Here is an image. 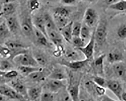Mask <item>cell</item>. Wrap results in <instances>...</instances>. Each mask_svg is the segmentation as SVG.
Listing matches in <instances>:
<instances>
[{"label":"cell","instance_id":"7","mask_svg":"<svg viewBox=\"0 0 126 101\" xmlns=\"http://www.w3.org/2000/svg\"><path fill=\"white\" fill-rule=\"evenodd\" d=\"M107 88L113 93L117 99L122 101V87L119 81L115 80L107 81Z\"/></svg>","mask_w":126,"mask_h":101},{"label":"cell","instance_id":"32","mask_svg":"<svg viewBox=\"0 0 126 101\" xmlns=\"http://www.w3.org/2000/svg\"><path fill=\"white\" fill-rule=\"evenodd\" d=\"M10 31L7 25L6 21H3L0 22V40H2L8 37L10 35Z\"/></svg>","mask_w":126,"mask_h":101},{"label":"cell","instance_id":"38","mask_svg":"<svg viewBox=\"0 0 126 101\" xmlns=\"http://www.w3.org/2000/svg\"><path fill=\"white\" fill-rule=\"evenodd\" d=\"M93 81L97 85L105 88L107 87V81L106 80L103 76H95L94 78Z\"/></svg>","mask_w":126,"mask_h":101},{"label":"cell","instance_id":"2","mask_svg":"<svg viewBox=\"0 0 126 101\" xmlns=\"http://www.w3.org/2000/svg\"><path fill=\"white\" fill-rule=\"evenodd\" d=\"M13 61L20 66L38 67V64L33 56L28 54L27 52L19 54L15 56L13 58Z\"/></svg>","mask_w":126,"mask_h":101},{"label":"cell","instance_id":"10","mask_svg":"<svg viewBox=\"0 0 126 101\" xmlns=\"http://www.w3.org/2000/svg\"><path fill=\"white\" fill-rule=\"evenodd\" d=\"M5 44L11 50V52L15 54L13 57L19 54L27 52L26 48L25 46L17 41H9L5 43Z\"/></svg>","mask_w":126,"mask_h":101},{"label":"cell","instance_id":"40","mask_svg":"<svg viewBox=\"0 0 126 101\" xmlns=\"http://www.w3.org/2000/svg\"><path fill=\"white\" fill-rule=\"evenodd\" d=\"M40 6L39 0H29V8L31 12H33L37 10Z\"/></svg>","mask_w":126,"mask_h":101},{"label":"cell","instance_id":"47","mask_svg":"<svg viewBox=\"0 0 126 101\" xmlns=\"http://www.w3.org/2000/svg\"><path fill=\"white\" fill-rule=\"evenodd\" d=\"M122 101H126V92H123L122 95Z\"/></svg>","mask_w":126,"mask_h":101},{"label":"cell","instance_id":"27","mask_svg":"<svg viewBox=\"0 0 126 101\" xmlns=\"http://www.w3.org/2000/svg\"><path fill=\"white\" fill-rule=\"evenodd\" d=\"M43 16L47 33L48 31L52 30H57L58 29L55 24L53 17L48 13L44 14Z\"/></svg>","mask_w":126,"mask_h":101},{"label":"cell","instance_id":"43","mask_svg":"<svg viewBox=\"0 0 126 101\" xmlns=\"http://www.w3.org/2000/svg\"><path fill=\"white\" fill-rule=\"evenodd\" d=\"M75 0H62V2L63 4L69 5L74 3Z\"/></svg>","mask_w":126,"mask_h":101},{"label":"cell","instance_id":"3","mask_svg":"<svg viewBox=\"0 0 126 101\" xmlns=\"http://www.w3.org/2000/svg\"><path fill=\"white\" fill-rule=\"evenodd\" d=\"M107 23L105 21H101L98 25L95 31V43L99 45H102L107 41Z\"/></svg>","mask_w":126,"mask_h":101},{"label":"cell","instance_id":"9","mask_svg":"<svg viewBox=\"0 0 126 101\" xmlns=\"http://www.w3.org/2000/svg\"><path fill=\"white\" fill-rule=\"evenodd\" d=\"M9 85L21 95L26 100H28L27 88L21 80L18 79L13 80L10 82Z\"/></svg>","mask_w":126,"mask_h":101},{"label":"cell","instance_id":"22","mask_svg":"<svg viewBox=\"0 0 126 101\" xmlns=\"http://www.w3.org/2000/svg\"><path fill=\"white\" fill-rule=\"evenodd\" d=\"M34 38L39 44L42 46H48V41L47 36L41 31L39 30L34 26Z\"/></svg>","mask_w":126,"mask_h":101},{"label":"cell","instance_id":"20","mask_svg":"<svg viewBox=\"0 0 126 101\" xmlns=\"http://www.w3.org/2000/svg\"><path fill=\"white\" fill-rule=\"evenodd\" d=\"M48 38L57 47L61 45L62 43V36L57 30H52L47 32Z\"/></svg>","mask_w":126,"mask_h":101},{"label":"cell","instance_id":"15","mask_svg":"<svg viewBox=\"0 0 126 101\" xmlns=\"http://www.w3.org/2000/svg\"><path fill=\"white\" fill-rule=\"evenodd\" d=\"M89 61V60L86 58L72 61L64 60L62 61V64L63 66L69 67L71 69L77 70L84 66Z\"/></svg>","mask_w":126,"mask_h":101},{"label":"cell","instance_id":"1","mask_svg":"<svg viewBox=\"0 0 126 101\" xmlns=\"http://www.w3.org/2000/svg\"><path fill=\"white\" fill-rule=\"evenodd\" d=\"M69 16V11L65 8L60 7L55 9L53 14V18L59 30L70 22Z\"/></svg>","mask_w":126,"mask_h":101},{"label":"cell","instance_id":"6","mask_svg":"<svg viewBox=\"0 0 126 101\" xmlns=\"http://www.w3.org/2000/svg\"><path fill=\"white\" fill-rule=\"evenodd\" d=\"M21 29L26 36L30 38L34 39V26L31 18L26 17L23 19L21 25Z\"/></svg>","mask_w":126,"mask_h":101},{"label":"cell","instance_id":"11","mask_svg":"<svg viewBox=\"0 0 126 101\" xmlns=\"http://www.w3.org/2000/svg\"><path fill=\"white\" fill-rule=\"evenodd\" d=\"M63 81L49 79L46 84L47 89L54 94H57L63 88L66 87Z\"/></svg>","mask_w":126,"mask_h":101},{"label":"cell","instance_id":"48","mask_svg":"<svg viewBox=\"0 0 126 101\" xmlns=\"http://www.w3.org/2000/svg\"><path fill=\"white\" fill-rule=\"evenodd\" d=\"M84 0V1H91L92 0Z\"/></svg>","mask_w":126,"mask_h":101},{"label":"cell","instance_id":"46","mask_svg":"<svg viewBox=\"0 0 126 101\" xmlns=\"http://www.w3.org/2000/svg\"><path fill=\"white\" fill-rule=\"evenodd\" d=\"M108 4L111 5L115 3L116 2V0H106Z\"/></svg>","mask_w":126,"mask_h":101},{"label":"cell","instance_id":"4","mask_svg":"<svg viewBox=\"0 0 126 101\" xmlns=\"http://www.w3.org/2000/svg\"><path fill=\"white\" fill-rule=\"evenodd\" d=\"M0 94L8 99L17 100H26L21 95L9 85H2L0 87Z\"/></svg>","mask_w":126,"mask_h":101},{"label":"cell","instance_id":"21","mask_svg":"<svg viewBox=\"0 0 126 101\" xmlns=\"http://www.w3.org/2000/svg\"><path fill=\"white\" fill-rule=\"evenodd\" d=\"M6 23L10 32L16 33L19 29V25L16 17L15 16H11L5 17Z\"/></svg>","mask_w":126,"mask_h":101},{"label":"cell","instance_id":"12","mask_svg":"<svg viewBox=\"0 0 126 101\" xmlns=\"http://www.w3.org/2000/svg\"><path fill=\"white\" fill-rule=\"evenodd\" d=\"M50 72L47 70L41 69L34 72L28 76L29 79L34 82L39 83L44 81L46 77H48Z\"/></svg>","mask_w":126,"mask_h":101},{"label":"cell","instance_id":"19","mask_svg":"<svg viewBox=\"0 0 126 101\" xmlns=\"http://www.w3.org/2000/svg\"><path fill=\"white\" fill-rule=\"evenodd\" d=\"M79 83L77 82L74 84L70 83L67 87L72 101L79 100Z\"/></svg>","mask_w":126,"mask_h":101},{"label":"cell","instance_id":"14","mask_svg":"<svg viewBox=\"0 0 126 101\" xmlns=\"http://www.w3.org/2000/svg\"><path fill=\"white\" fill-rule=\"evenodd\" d=\"M67 73L65 70L61 67H56L50 72L48 78L49 79L64 80L67 79Z\"/></svg>","mask_w":126,"mask_h":101},{"label":"cell","instance_id":"37","mask_svg":"<svg viewBox=\"0 0 126 101\" xmlns=\"http://www.w3.org/2000/svg\"><path fill=\"white\" fill-rule=\"evenodd\" d=\"M82 24L78 22L73 23L72 26V35L73 36H80Z\"/></svg>","mask_w":126,"mask_h":101},{"label":"cell","instance_id":"34","mask_svg":"<svg viewBox=\"0 0 126 101\" xmlns=\"http://www.w3.org/2000/svg\"><path fill=\"white\" fill-rule=\"evenodd\" d=\"M110 9L117 11H123L126 10V0H122L121 1L116 2L110 5Z\"/></svg>","mask_w":126,"mask_h":101},{"label":"cell","instance_id":"44","mask_svg":"<svg viewBox=\"0 0 126 101\" xmlns=\"http://www.w3.org/2000/svg\"><path fill=\"white\" fill-rule=\"evenodd\" d=\"M101 97L103 99L101 100H103V101H110H110H112V100H114L111 99V98L109 97L108 96L106 95L105 94L101 96Z\"/></svg>","mask_w":126,"mask_h":101},{"label":"cell","instance_id":"17","mask_svg":"<svg viewBox=\"0 0 126 101\" xmlns=\"http://www.w3.org/2000/svg\"><path fill=\"white\" fill-rule=\"evenodd\" d=\"M43 89L42 87L35 86L29 88L27 90L28 99L32 101L38 100L40 99Z\"/></svg>","mask_w":126,"mask_h":101},{"label":"cell","instance_id":"29","mask_svg":"<svg viewBox=\"0 0 126 101\" xmlns=\"http://www.w3.org/2000/svg\"><path fill=\"white\" fill-rule=\"evenodd\" d=\"M89 28L90 27H89L85 24H84L82 26L81 31L80 33V37L84 41L86 44L91 39L92 35H91V33Z\"/></svg>","mask_w":126,"mask_h":101},{"label":"cell","instance_id":"25","mask_svg":"<svg viewBox=\"0 0 126 101\" xmlns=\"http://www.w3.org/2000/svg\"><path fill=\"white\" fill-rule=\"evenodd\" d=\"M42 68L38 67L30 66H19L18 67V72L23 76H28L34 72L39 71Z\"/></svg>","mask_w":126,"mask_h":101},{"label":"cell","instance_id":"39","mask_svg":"<svg viewBox=\"0 0 126 101\" xmlns=\"http://www.w3.org/2000/svg\"><path fill=\"white\" fill-rule=\"evenodd\" d=\"M0 56L3 58H9L12 57V52L8 48L6 47L0 46Z\"/></svg>","mask_w":126,"mask_h":101},{"label":"cell","instance_id":"18","mask_svg":"<svg viewBox=\"0 0 126 101\" xmlns=\"http://www.w3.org/2000/svg\"><path fill=\"white\" fill-rule=\"evenodd\" d=\"M33 23L34 27L43 33L48 38L43 15H40L36 17L33 20Z\"/></svg>","mask_w":126,"mask_h":101},{"label":"cell","instance_id":"8","mask_svg":"<svg viewBox=\"0 0 126 101\" xmlns=\"http://www.w3.org/2000/svg\"><path fill=\"white\" fill-rule=\"evenodd\" d=\"M97 20V15L95 10L91 8L87 9L84 17V24L90 28L92 27L95 26Z\"/></svg>","mask_w":126,"mask_h":101},{"label":"cell","instance_id":"35","mask_svg":"<svg viewBox=\"0 0 126 101\" xmlns=\"http://www.w3.org/2000/svg\"><path fill=\"white\" fill-rule=\"evenodd\" d=\"M71 43L77 49L84 47L86 44V43L84 42L80 36H73Z\"/></svg>","mask_w":126,"mask_h":101},{"label":"cell","instance_id":"5","mask_svg":"<svg viewBox=\"0 0 126 101\" xmlns=\"http://www.w3.org/2000/svg\"><path fill=\"white\" fill-rule=\"evenodd\" d=\"M95 44V40L94 31L92 33L91 39L87 44L84 47L79 48L78 49L83 54L85 58L90 60L93 55Z\"/></svg>","mask_w":126,"mask_h":101},{"label":"cell","instance_id":"13","mask_svg":"<svg viewBox=\"0 0 126 101\" xmlns=\"http://www.w3.org/2000/svg\"><path fill=\"white\" fill-rule=\"evenodd\" d=\"M112 67L113 72L117 77L126 81V66L122 62L114 64Z\"/></svg>","mask_w":126,"mask_h":101},{"label":"cell","instance_id":"49","mask_svg":"<svg viewBox=\"0 0 126 101\" xmlns=\"http://www.w3.org/2000/svg\"><path fill=\"white\" fill-rule=\"evenodd\" d=\"M49 0V1H52L53 0Z\"/></svg>","mask_w":126,"mask_h":101},{"label":"cell","instance_id":"23","mask_svg":"<svg viewBox=\"0 0 126 101\" xmlns=\"http://www.w3.org/2000/svg\"><path fill=\"white\" fill-rule=\"evenodd\" d=\"M123 56L121 52L119 50H113L108 54V60L111 63H116L122 61Z\"/></svg>","mask_w":126,"mask_h":101},{"label":"cell","instance_id":"36","mask_svg":"<svg viewBox=\"0 0 126 101\" xmlns=\"http://www.w3.org/2000/svg\"><path fill=\"white\" fill-rule=\"evenodd\" d=\"M13 66L10 62L6 60H2L0 62V71L6 72L12 70Z\"/></svg>","mask_w":126,"mask_h":101},{"label":"cell","instance_id":"28","mask_svg":"<svg viewBox=\"0 0 126 101\" xmlns=\"http://www.w3.org/2000/svg\"><path fill=\"white\" fill-rule=\"evenodd\" d=\"M105 57V55L102 54L100 55L96 59L94 62L95 69L97 72L98 74L101 76L104 74L103 69V61Z\"/></svg>","mask_w":126,"mask_h":101},{"label":"cell","instance_id":"42","mask_svg":"<svg viewBox=\"0 0 126 101\" xmlns=\"http://www.w3.org/2000/svg\"><path fill=\"white\" fill-rule=\"evenodd\" d=\"M117 34L120 39H126V25H124L120 27L117 31Z\"/></svg>","mask_w":126,"mask_h":101},{"label":"cell","instance_id":"41","mask_svg":"<svg viewBox=\"0 0 126 101\" xmlns=\"http://www.w3.org/2000/svg\"><path fill=\"white\" fill-rule=\"evenodd\" d=\"M3 72L4 73V74H3V76L7 79H13L15 78L16 77L18 74V72L13 69L6 72Z\"/></svg>","mask_w":126,"mask_h":101},{"label":"cell","instance_id":"26","mask_svg":"<svg viewBox=\"0 0 126 101\" xmlns=\"http://www.w3.org/2000/svg\"><path fill=\"white\" fill-rule=\"evenodd\" d=\"M65 57L67 61H69L81 60L79 53L74 50L71 48H68L65 50Z\"/></svg>","mask_w":126,"mask_h":101},{"label":"cell","instance_id":"16","mask_svg":"<svg viewBox=\"0 0 126 101\" xmlns=\"http://www.w3.org/2000/svg\"><path fill=\"white\" fill-rule=\"evenodd\" d=\"M73 23V22H70L66 26L59 30L63 38L68 43H71L73 37L72 26Z\"/></svg>","mask_w":126,"mask_h":101},{"label":"cell","instance_id":"30","mask_svg":"<svg viewBox=\"0 0 126 101\" xmlns=\"http://www.w3.org/2000/svg\"><path fill=\"white\" fill-rule=\"evenodd\" d=\"M56 98L59 101H71L72 100L71 96L69 94L67 87H64L57 93Z\"/></svg>","mask_w":126,"mask_h":101},{"label":"cell","instance_id":"45","mask_svg":"<svg viewBox=\"0 0 126 101\" xmlns=\"http://www.w3.org/2000/svg\"><path fill=\"white\" fill-rule=\"evenodd\" d=\"M16 0H2V4L14 2Z\"/></svg>","mask_w":126,"mask_h":101},{"label":"cell","instance_id":"33","mask_svg":"<svg viewBox=\"0 0 126 101\" xmlns=\"http://www.w3.org/2000/svg\"><path fill=\"white\" fill-rule=\"evenodd\" d=\"M55 94L49 90L43 91V90L40 100L41 101H52L56 98Z\"/></svg>","mask_w":126,"mask_h":101},{"label":"cell","instance_id":"31","mask_svg":"<svg viewBox=\"0 0 126 101\" xmlns=\"http://www.w3.org/2000/svg\"><path fill=\"white\" fill-rule=\"evenodd\" d=\"M33 56L39 65L45 66L47 62V59L46 56L41 52H34L33 53Z\"/></svg>","mask_w":126,"mask_h":101},{"label":"cell","instance_id":"24","mask_svg":"<svg viewBox=\"0 0 126 101\" xmlns=\"http://www.w3.org/2000/svg\"><path fill=\"white\" fill-rule=\"evenodd\" d=\"M16 5L14 2L3 4L0 14L5 17L11 16L16 11Z\"/></svg>","mask_w":126,"mask_h":101}]
</instances>
